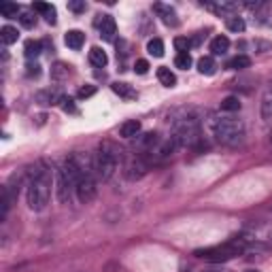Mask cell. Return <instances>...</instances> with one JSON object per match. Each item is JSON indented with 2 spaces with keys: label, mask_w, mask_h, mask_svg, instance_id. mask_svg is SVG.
Returning <instances> with one entry per match:
<instances>
[{
  "label": "cell",
  "mask_w": 272,
  "mask_h": 272,
  "mask_svg": "<svg viewBox=\"0 0 272 272\" xmlns=\"http://www.w3.org/2000/svg\"><path fill=\"white\" fill-rule=\"evenodd\" d=\"M153 11L158 13V17L164 21L166 26H170V28H177L179 26V15H177V11L172 9L170 5H164V3H156L153 5Z\"/></svg>",
  "instance_id": "obj_7"
},
{
  "label": "cell",
  "mask_w": 272,
  "mask_h": 272,
  "mask_svg": "<svg viewBox=\"0 0 272 272\" xmlns=\"http://www.w3.org/2000/svg\"><path fill=\"white\" fill-rule=\"evenodd\" d=\"M64 43H66V47L79 51L83 47V43H85V34L81 30H68L66 36H64Z\"/></svg>",
  "instance_id": "obj_12"
},
{
  "label": "cell",
  "mask_w": 272,
  "mask_h": 272,
  "mask_svg": "<svg viewBox=\"0 0 272 272\" xmlns=\"http://www.w3.org/2000/svg\"><path fill=\"white\" fill-rule=\"evenodd\" d=\"M221 111H225V113L241 111V100H238L236 96H225L221 100Z\"/></svg>",
  "instance_id": "obj_24"
},
{
  "label": "cell",
  "mask_w": 272,
  "mask_h": 272,
  "mask_svg": "<svg viewBox=\"0 0 272 272\" xmlns=\"http://www.w3.org/2000/svg\"><path fill=\"white\" fill-rule=\"evenodd\" d=\"M51 196V175L47 168L38 164V170L32 172L28 183V206L32 211H43L49 204Z\"/></svg>",
  "instance_id": "obj_1"
},
{
  "label": "cell",
  "mask_w": 272,
  "mask_h": 272,
  "mask_svg": "<svg viewBox=\"0 0 272 272\" xmlns=\"http://www.w3.org/2000/svg\"><path fill=\"white\" fill-rule=\"evenodd\" d=\"M100 19L96 21V26L98 30H100V36L104 41H113L115 34H117V24H115V19L111 15H98Z\"/></svg>",
  "instance_id": "obj_8"
},
{
  "label": "cell",
  "mask_w": 272,
  "mask_h": 272,
  "mask_svg": "<svg viewBox=\"0 0 272 272\" xmlns=\"http://www.w3.org/2000/svg\"><path fill=\"white\" fill-rule=\"evenodd\" d=\"M41 66H38V64H28V74H30V77H32V74H34V77H38V70Z\"/></svg>",
  "instance_id": "obj_36"
},
{
  "label": "cell",
  "mask_w": 272,
  "mask_h": 272,
  "mask_svg": "<svg viewBox=\"0 0 272 272\" xmlns=\"http://www.w3.org/2000/svg\"><path fill=\"white\" fill-rule=\"evenodd\" d=\"M0 13H3V17H7V19H15L17 15H21V9L15 3H3L0 5Z\"/></svg>",
  "instance_id": "obj_22"
},
{
  "label": "cell",
  "mask_w": 272,
  "mask_h": 272,
  "mask_svg": "<svg viewBox=\"0 0 272 272\" xmlns=\"http://www.w3.org/2000/svg\"><path fill=\"white\" fill-rule=\"evenodd\" d=\"M198 70L202 74H206V77H211V74H215V70H217V64L211 56H204V58L198 60Z\"/></svg>",
  "instance_id": "obj_21"
},
{
  "label": "cell",
  "mask_w": 272,
  "mask_h": 272,
  "mask_svg": "<svg viewBox=\"0 0 272 272\" xmlns=\"http://www.w3.org/2000/svg\"><path fill=\"white\" fill-rule=\"evenodd\" d=\"M262 117L264 122H272V88H268L262 96Z\"/></svg>",
  "instance_id": "obj_18"
},
{
  "label": "cell",
  "mask_w": 272,
  "mask_h": 272,
  "mask_svg": "<svg viewBox=\"0 0 272 272\" xmlns=\"http://www.w3.org/2000/svg\"><path fill=\"white\" fill-rule=\"evenodd\" d=\"M147 51L153 58H162V56H164V43H162V38H151L147 43Z\"/></svg>",
  "instance_id": "obj_26"
},
{
  "label": "cell",
  "mask_w": 272,
  "mask_h": 272,
  "mask_svg": "<svg viewBox=\"0 0 272 272\" xmlns=\"http://www.w3.org/2000/svg\"><path fill=\"white\" fill-rule=\"evenodd\" d=\"M60 106H62V111H64V113H77V106H74V100H72V98H66V96H64L62 100H60Z\"/></svg>",
  "instance_id": "obj_30"
},
{
  "label": "cell",
  "mask_w": 272,
  "mask_h": 272,
  "mask_svg": "<svg viewBox=\"0 0 272 272\" xmlns=\"http://www.w3.org/2000/svg\"><path fill=\"white\" fill-rule=\"evenodd\" d=\"M251 66V58L249 56H236L227 62V68L230 70H243V68H249Z\"/></svg>",
  "instance_id": "obj_23"
},
{
  "label": "cell",
  "mask_w": 272,
  "mask_h": 272,
  "mask_svg": "<svg viewBox=\"0 0 272 272\" xmlns=\"http://www.w3.org/2000/svg\"><path fill=\"white\" fill-rule=\"evenodd\" d=\"M74 193H77V198L81 204H90L96 193H98V187H96V181L94 177H81L77 181V187H74Z\"/></svg>",
  "instance_id": "obj_6"
},
{
  "label": "cell",
  "mask_w": 272,
  "mask_h": 272,
  "mask_svg": "<svg viewBox=\"0 0 272 272\" xmlns=\"http://www.w3.org/2000/svg\"><path fill=\"white\" fill-rule=\"evenodd\" d=\"M19 21H21V26H24V28H34L36 17L32 15V13H21L19 15Z\"/></svg>",
  "instance_id": "obj_31"
},
{
  "label": "cell",
  "mask_w": 272,
  "mask_h": 272,
  "mask_svg": "<svg viewBox=\"0 0 272 272\" xmlns=\"http://www.w3.org/2000/svg\"><path fill=\"white\" fill-rule=\"evenodd\" d=\"M90 62L94 64V66H98V68H104L106 64H108L106 51L100 49V47H92V49H90Z\"/></svg>",
  "instance_id": "obj_13"
},
{
  "label": "cell",
  "mask_w": 272,
  "mask_h": 272,
  "mask_svg": "<svg viewBox=\"0 0 272 272\" xmlns=\"http://www.w3.org/2000/svg\"><path fill=\"white\" fill-rule=\"evenodd\" d=\"M191 38H187V36H177L175 38V47H177V51L179 53H189V49H191Z\"/></svg>",
  "instance_id": "obj_29"
},
{
  "label": "cell",
  "mask_w": 272,
  "mask_h": 272,
  "mask_svg": "<svg viewBox=\"0 0 272 272\" xmlns=\"http://www.w3.org/2000/svg\"><path fill=\"white\" fill-rule=\"evenodd\" d=\"M245 272H259V270H245Z\"/></svg>",
  "instance_id": "obj_37"
},
{
  "label": "cell",
  "mask_w": 272,
  "mask_h": 272,
  "mask_svg": "<svg viewBox=\"0 0 272 272\" xmlns=\"http://www.w3.org/2000/svg\"><path fill=\"white\" fill-rule=\"evenodd\" d=\"M270 241H272V230H270Z\"/></svg>",
  "instance_id": "obj_38"
},
{
  "label": "cell",
  "mask_w": 272,
  "mask_h": 272,
  "mask_svg": "<svg viewBox=\"0 0 272 272\" xmlns=\"http://www.w3.org/2000/svg\"><path fill=\"white\" fill-rule=\"evenodd\" d=\"M225 26H227V30H230V32H245V19L234 15L230 19H225Z\"/></svg>",
  "instance_id": "obj_27"
},
{
  "label": "cell",
  "mask_w": 272,
  "mask_h": 272,
  "mask_svg": "<svg viewBox=\"0 0 272 272\" xmlns=\"http://www.w3.org/2000/svg\"><path fill=\"white\" fill-rule=\"evenodd\" d=\"M134 72H136V74H147V72H149V62H147V60H136Z\"/></svg>",
  "instance_id": "obj_33"
},
{
  "label": "cell",
  "mask_w": 272,
  "mask_h": 272,
  "mask_svg": "<svg viewBox=\"0 0 272 272\" xmlns=\"http://www.w3.org/2000/svg\"><path fill=\"white\" fill-rule=\"evenodd\" d=\"M41 51H43V43H41V41H26V45H24V56H26L28 60L38 58Z\"/></svg>",
  "instance_id": "obj_19"
},
{
  "label": "cell",
  "mask_w": 272,
  "mask_h": 272,
  "mask_svg": "<svg viewBox=\"0 0 272 272\" xmlns=\"http://www.w3.org/2000/svg\"><path fill=\"white\" fill-rule=\"evenodd\" d=\"M117 162H119V156H117V151L113 149V145L111 143L100 145V151H98V156L94 160V168H96L98 179H102V181L111 179L115 175V170H117Z\"/></svg>",
  "instance_id": "obj_4"
},
{
  "label": "cell",
  "mask_w": 272,
  "mask_h": 272,
  "mask_svg": "<svg viewBox=\"0 0 272 272\" xmlns=\"http://www.w3.org/2000/svg\"><path fill=\"white\" fill-rule=\"evenodd\" d=\"M158 79H160V83L164 85V88H175V85H177L175 72H172L170 68H166V66H160L158 68Z\"/></svg>",
  "instance_id": "obj_15"
},
{
  "label": "cell",
  "mask_w": 272,
  "mask_h": 272,
  "mask_svg": "<svg viewBox=\"0 0 272 272\" xmlns=\"http://www.w3.org/2000/svg\"><path fill=\"white\" fill-rule=\"evenodd\" d=\"M36 100H38L41 104H56V102L62 100V98H60L56 92H51V90H43V92L36 94Z\"/></svg>",
  "instance_id": "obj_25"
},
{
  "label": "cell",
  "mask_w": 272,
  "mask_h": 272,
  "mask_svg": "<svg viewBox=\"0 0 272 272\" xmlns=\"http://www.w3.org/2000/svg\"><path fill=\"white\" fill-rule=\"evenodd\" d=\"M227 49H230V38H227V36L219 34V36H215L211 41V51L215 53V56H223Z\"/></svg>",
  "instance_id": "obj_14"
},
{
  "label": "cell",
  "mask_w": 272,
  "mask_h": 272,
  "mask_svg": "<svg viewBox=\"0 0 272 272\" xmlns=\"http://www.w3.org/2000/svg\"><path fill=\"white\" fill-rule=\"evenodd\" d=\"M111 90H113V92H115L119 98H124V100H136V98H138L136 90H134L130 83H124V81H117V83H113V85H111Z\"/></svg>",
  "instance_id": "obj_11"
},
{
  "label": "cell",
  "mask_w": 272,
  "mask_h": 272,
  "mask_svg": "<svg viewBox=\"0 0 272 272\" xmlns=\"http://www.w3.org/2000/svg\"><path fill=\"white\" fill-rule=\"evenodd\" d=\"M147 170H149V164H147V162L143 160V158H132V160H130V164H128V177L130 179H140V177H145L147 175Z\"/></svg>",
  "instance_id": "obj_9"
},
{
  "label": "cell",
  "mask_w": 272,
  "mask_h": 272,
  "mask_svg": "<svg viewBox=\"0 0 272 272\" xmlns=\"http://www.w3.org/2000/svg\"><path fill=\"white\" fill-rule=\"evenodd\" d=\"M68 74H70V66H68V64L56 62L51 66V79L53 81H64V79H68Z\"/></svg>",
  "instance_id": "obj_17"
},
{
  "label": "cell",
  "mask_w": 272,
  "mask_h": 272,
  "mask_svg": "<svg viewBox=\"0 0 272 272\" xmlns=\"http://www.w3.org/2000/svg\"><path fill=\"white\" fill-rule=\"evenodd\" d=\"M0 38H3L5 45H13V43H17V38H19V32L13 26H3L0 28Z\"/></svg>",
  "instance_id": "obj_20"
},
{
  "label": "cell",
  "mask_w": 272,
  "mask_h": 272,
  "mask_svg": "<svg viewBox=\"0 0 272 272\" xmlns=\"http://www.w3.org/2000/svg\"><path fill=\"white\" fill-rule=\"evenodd\" d=\"M213 134L215 138L219 140L221 145L227 147H234L243 140L245 136V126L241 119H234V117H219V119H213Z\"/></svg>",
  "instance_id": "obj_3"
},
{
  "label": "cell",
  "mask_w": 272,
  "mask_h": 272,
  "mask_svg": "<svg viewBox=\"0 0 272 272\" xmlns=\"http://www.w3.org/2000/svg\"><path fill=\"white\" fill-rule=\"evenodd\" d=\"M191 64H193V60H191L189 53H179V56L175 58V66H177V68H181V70L191 68Z\"/></svg>",
  "instance_id": "obj_28"
},
{
  "label": "cell",
  "mask_w": 272,
  "mask_h": 272,
  "mask_svg": "<svg viewBox=\"0 0 272 272\" xmlns=\"http://www.w3.org/2000/svg\"><path fill=\"white\" fill-rule=\"evenodd\" d=\"M177 145H193L200 138V122L198 117H181L175 124V134H172Z\"/></svg>",
  "instance_id": "obj_5"
},
{
  "label": "cell",
  "mask_w": 272,
  "mask_h": 272,
  "mask_svg": "<svg viewBox=\"0 0 272 272\" xmlns=\"http://www.w3.org/2000/svg\"><path fill=\"white\" fill-rule=\"evenodd\" d=\"M247 251V245L243 238H232L223 245H217V247H206V249H198L193 255L200 257V259H206L211 264H223V262H230V259L243 255Z\"/></svg>",
  "instance_id": "obj_2"
},
{
  "label": "cell",
  "mask_w": 272,
  "mask_h": 272,
  "mask_svg": "<svg viewBox=\"0 0 272 272\" xmlns=\"http://www.w3.org/2000/svg\"><path fill=\"white\" fill-rule=\"evenodd\" d=\"M32 9L36 11V13H41L43 17H45V21L47 24H51V26H56V17H58V13H56V7L53 5H47V3H34L32 5Z\"/></svg>",
  "instance_id": "obj_10"
},
{
  "label": "cell",
  "mask_w": 272,
  "mask_h": 272,
  "mask_svg": "<svg viewBox=\"0 0 272 272\" xmlns=\"http://www.w3.org/2000/svg\"><path fill=\"white\" fill-rule=\"evenodd\" d=\"M200 272H230V270L223 268L221 264H213V266H209V268H202Z\"/></svg>",
  "instance_id": "obj_35"
},
{
  "label": "cell",
  "mask_w": 272,
  "mask_h": 272,
  "mask_svg": "<svg viewBox=\"0 0 272 272\" xmlns=\"http://www.w3.org/2000/svg\"><path fill=\"white\" fill-rule=\"evenodd\" d=\"M96 94V85H83V88L79 90V98L83 100V98H90Z\"/></svg>",
  "instance_id": "obj_34"
},
{
  "label": "cell",
  "mask_w": 272,
  "mask_h": 272,
  "mask_svg": "<svg viewBox=\"0 0 272 272\" xmlns=\"http://www.w3.org/2000/svg\"><path fill=\"white\" fill-rule=\"evenodd\" d=\"M85 7H88V5H85L83 0H70V3H68V9L72 11V13H83Z\"/></svg>",
  "instance_id": "obj_32"
},
{
  "label": "cell",
  "mask_w": 272,
  "mask_h": 272,
  "mask_svg": "<svg viewBox=\"0 0 272 272\" xmlns=\"http://www.w3.org/2000/svg\"><path fill=\"white\" fill-rule=\"evenodd\" d=\"M138 132H140V122H136V119L124 122L122 128H119V134H122L124 138H134Z\"/></svg>",
  "instance_id": "obj_16"
}]
</instances>
